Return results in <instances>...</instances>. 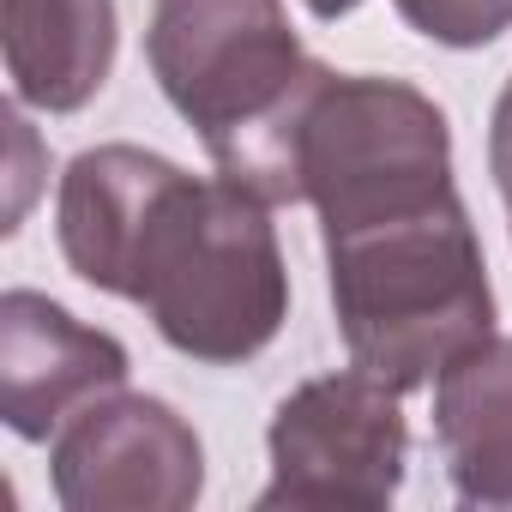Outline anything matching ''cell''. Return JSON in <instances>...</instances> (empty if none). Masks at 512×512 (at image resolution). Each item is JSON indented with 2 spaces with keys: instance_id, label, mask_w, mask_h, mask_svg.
Wrapping results in <instances>:
<instances>
[{
  "instance_id": "cell-8",
  "label": "cell",
  "mask_w": 512,
  "mask_h": 512,
  "mask_svg": "<svg viewBox=\"0 0 512 512\" xmlns=\"http://www.w3.org/2000/svg\"><path fill=\"white\" fill-rule=\"evenodd\" d=\"M13 103L43 115H79L115 73L121 25L115 0H7L0 7Z\"/></svg>"
},
{
  "instance_id": "cell-11",
  "label": "cell",
  "mask_w": 512,
  "mask_h": 512,
  "mask_svg": "<svg viewBox=\"0 0 512 512\" xmlns=\"http://www.w3.org/2000/svg\"><path fill=\"white\" fill-rule=\"evenodd\" d=\"M488 175H494V187H500L506 229H512V85L500 91V103H494V121H488Z\"/></svg>"
},
{
  "instance_id": "cell-5",
  "label": "cell",
  "mask_w": 512,
  "mask_h": 512,
  "mask_svg": "<svg viewBox=\"0 0 512 512\" xmlns=\"http://www.w3.org/2000/svg\"><path fill=\"white\" fill-rule=\"evenodd\" d=\"M404 392L374 380L368 368H338L302 380L272 428V482L260 488V512H380L404 488L410 422L398 410Z\"/></svg>"
},
{
  "instance_id": "cell-2",
  "label": "cell",
  "mask_w": 512,
  "mask_h": 512,
  "mask_svg": "<svg viewBox=\"0 0 512 512\" xmlns=\"http://www.w3.org/2000/svg\"><path fill=\"white\" fill-rule=\"evenodd\" d=\"M326 272L350 362L392 392L440 380L446 362L494 338V284L458 193L326 235Z\"/></svg>"
},
{
  "instance_id": "cell-3",
  "label": "cell",
  "mask_w": 512,
  "mask_h": 512,
  "mask_svg": "<svg viewBox=\"0 0 512 512\" xmlns=\"http://www.w3.org/2000/svg\"><path fill=\"white\" fill-rule=\"evenodd\" d=\"M145 61L217 175L272 205H296L290 139L326 61L302 49L284 0H157Z\"/></svg>"
},
{
  "instance_id": "cell-1",
  "label": "cell",
  "mask_w": 512,
  "mask_h": 512,
  "mask_svg": "<svg viewBox=\"0 0 512 512\" xmlns=\"http://www.w3.org/2000/svg\"><path fill=\"white\" fill-rule=\"evenodd\" d=\"M55 241L73 278L145 308L187 362L241 368L290 320L272 199L229 175H187L163 151H79L55 193Z\"/></svg>"
},
{
  "instance_id": "cell-9",
  "label": "cell",
  "mask_w": 512,
  "mask_h": 512,
  "mask_svg": "<svg viewBox=\"0 0 512 512\" xmlns=\"http://www.w3.org/2000/svg\"><path fill=\"white\" fill-rule=\"evenodd\" d=\"M434 440L464 506L512 512V338H482L440 368Z\"/></svg>"
},
{
  "instance_id": "cell-7",
  "label": "cell",
  "mask_w": 512,
  "mask_h": 512,
  "mask_svg": "<svg viewBox=\"0 0 512 512\" xmlns=\"http://www.w3.org/2000/svg\"><path fill=\"white\" fill-rule=\"evenodd\" d=\"M127 344L73 320L43 290L0 296V422L19 440H55L85 404L127 386Z\"/></svg>"
},
{
  "instance_id": "cell-10",
  "label": "cell",
  "mask_w": 512,
  "mask_h": 512,
  "mask_svg": "<svg viewBox=\"0 0 512 512\" xmlns=\"http://www.w3.org/2000/svg\"><path fill=\"white\" fill-rule=\"evenodd\" d=\"M398 19L440 49H488L512 25V0H392Z\"/></svg>"
},
{
  "instance_id": "cell-12",
  "label": "cell",
  "mask_w": 512,
  "mask_h": 512,
  "mask_svg": "<svg viewBox=\"0 0 512 512\" xmlns=\"http://www.w3.org/2000/svg\"><path fill=\"white\" fill-rule=\"evenodd\" d=\"M302 7H308L320 25H338V19H350V13L362 7V0H302Z\"/></svg>"
},
{
  "instance_id": "cell-6",
  "label": "cell",
  "mask_w": 512,
  "mask_h": 512,
  "mask_svg": "<svg viewBox=\"0 0 512 512\" xmlns=\"http://www.w3.org/2000/svg\"><path fill=\"white\" fill-rule=\"evenodd\" d=\"M49 482L67 512H187L205 494V446L175 404L121 386L49 440Z\"/></svg>"
},
{
  "instance_id": "cell-4",
  "label": "cell",
  "mask_w": 512,
  "mask_h": 512,
  "mask_svg": "<svg viewBox=\"0 0 512 512\" xmlns=\"http://www.w3.org/2000/svg\"><path fill=\"white\" fill-rule=\"evenodd\" d=\"M296 205L320 211V229H356L458 193L452 127L440 103L380 73H320L290 139Z\"/></svg>"
}]
</instances>
